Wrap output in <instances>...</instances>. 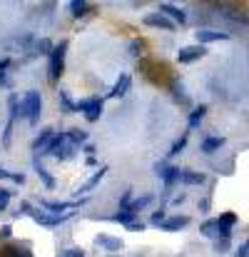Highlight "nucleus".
Listing matches in <instances>:
<instances>
[{"label":"nucleus","instance_id":"obj_17","mask_svg":"<svg viewBox=\"0 0 249 257\" xmlns=\"http://www.w3.org/2000/svg\"><path fill=\"white\" fill-rule=\"evenodd\" d=\"M33 168H35V172H38V177L43 180V185H45L48 190H53V187H55V177H53L50 172H48L45 168H43V163H40L38 158H33Z\"/></svg>","mask_w":249,"mask_h":257},{"label":"nucleus","instance_id":"obj_6","mask_svg":"<svg viewBox=\"0 0 249 257\" xmlns=\"http://www.w3.org/2000/svg\"><path fill=\"white\" fill-rule=\"evenodd\" d=\"M204 55H207V48H204V45H184V48H179L177 60H179L182 65H189V63L202 60Z\"/></svg>","mask_w":249,"mask_h":257},{"label":"nucleus","instance_id":"obj_1","mask_svg":"<svg viewBox=\"0 0 249 257\" xmlns=\"http://www.w3.org/2000/svg\"><path fill=\"white\" fill-rule=\"evenodd\" d=\"M18 115L25 117L28 122H38L40 115H43V97L38 90H28L23 97H20V105H18Z\"/></svg>","mask_w":249,"mask_h":257},{"label":"nucleus","instance_id":"obj_7","mask_svg":"<svg viewBox=\"0 0 249 257\" xmlns=\"http://www.w3.org/2000/svg\"><path fill=\"white\" fill-rule=\"evenodd\" d=\"M85 202H87V200H85V197H80V200H73V202H63V200H60V202H55V200H43L40 205H43L45 210H50L53 215H60V212L65 215V212H70V210L83 207Z\"/></svg>","mask_w":249,"mask_h":257},{"label":"nucleus","instance_id":"obj_22","mask_svg":"<svg viewBox=\"0 0 249 257\" xmlns=\"http://www.w3.org/2000/svg\"><path fill=\"white\" fill-rule=\"evenodd\" d=\"M222 145H224V138H204L202 153H204V155H212V153H217Z\"/></svg>","mask_w":249,"mask_h":257},{"label":"nucleus","instance_id":"obj_41","mask_svg":"<svg viewBox=\"0 0 249 257\" xmlns=\"http://www.w3.org/2000/svg\"><path fill=\"white\" fill-rule=\"evenodd\" d=\"M199 210H202V212H209V197H202V200H199Z\"/></svg>","mask_w":249,"mask_h":257},{"label":"nucleus","instance_id":"obj_19","mask_svg":"<svg viewBox=\"0 0 249 257\" xmlns=\"http://www.w3.org/2000/svg\"><path fill=\"white\" fill-rule=\"evenodd\" d=\"M105 175H107V168L102 165V168H100V170L95 172V175H92V177H90V180H87L85 185H80V190H78V192H90V190H95V187L100 185V180H102Z\"/></svg>","mask_w":249,"mask_h":257},{"label":"nucleus","instance_id":"obj_40","mask_svg":"<svg viewBox=\"0 0 249 257\" xmlns=\"http://www.w3.org/2000/svg\"><path fill=\"white\" fill-rule=\"evenodd\" d=\"M234 257H249V250L244 247V245H239V247L234 250Z\"/></svg>","mask_w":249,"mask_h":257},{"label":"nucleus","instance_id":"obj_25","mask_svg":"<svg viewBox=\"0 0 249 257\" xmlns=\"http://www.w3.org/2000/svg\"><path fill=\"white\" fill-rule=\"evenodd\" d=\"M207 115V105H199V107H194L192 110V115H189V127H197L199 122H202V117Z\"/></svg>","mask_w":249,"mask_h":257},{"label":"nucleus","instance_id":"obj_3","mask_svg":"<svg viewBox=\"0 0 249 257\" xmlns=\"http://www.w3.org/2000/svg\"><path fill=\"white\" fill-rule=\"evenodd\" d=\"M102 107H105L102 97H87V100L75 102V110H78V112H85V120H87V122H97L100 115H102Z\"/></svg>","mask_w":249,"mask_h":257},{"label":"nucleus","instance_id":"obj_29","mask_svg":"<svg viewBox=\"0 0 249 257\" xmlns=\"http://www.w3.org/2000/svg\"><path fill=\"white\" fill-rule=\"evenodd\" d=\"M132 192H135L132 187H127V190L122 192V197H120V210H127V207H130V202H132Z\"/></svg>","mask_w":249,"mask_h":257},{"label":"nucleus","instance_id":"obj_49","mask_svg":"<svg viewBox=\"0 0 249 257\" xmlns=\"http://www.w3.org/2000/svg\"><path fill=\"white\" fill-rule=\"evenodd\" d=\"M244 247H247V250H249V240H247V242H244Z\"/></svg>","mask_w":249,"mask_h":257},{"label":"nucleus","instance_id":"obj_2","mask_svg":"<svg viewBox=\"0 0 249 257\" xmlns=\"http://www.w3.org/2000/svg\"><path fill=\"white\" fill-rule=\"evenodd\" d=\"M199 232L204 237H209V240H229L232 237V227L222 225L219 220H204L199 225Z\"/></svg>","mask_w":249,"mask_h":257},{"label":"nucleus","instance_id":"obj_27","mask_svg":"<svg viewBox=\"0 0 249 257\" xmlns=\"http://www.w3.org/2000/svg\"><path fill=\"white\" fill-rule=\"evenodd\" d=\"M187 138H189V135L184 133L179 140H174V143H172V148H169V158H177V155L184 150V145H187Z\"/></svg>","mask_w":249,"mask_h":257},{"label":"nucleus","instance_id":"obj_37","mask_svg":"<svg viewBox=\"0 0 249 257\" xmlns=\"http://www.w3.org/2000/svg\"><path fill=\"white\" fill-rule=\"evenodd\" d=\"M10 180H13L15 185H25V175H23V172H13V175H10Z\"/></svg>","mask_w":249,"mask_h":257},{"label":"nucleus","instance_id":"obj_15","mask_svg":"<svg viewBox=\"0 0 249 257\" xmlns=\"http://www.w3.org/2000/svg\"><path fill=\"white\" fill-rule=\"evenodd\" d=\"M53 135H55V130L53 127H45V130H40L38 135H35V140H33V153H38V150H45L48 148V143L53 140Z\"/></svg>","mask_w":249,"mask_h":257},{"label":"nucleus","instance_id":"obj_46","mask_svg":"<svg viewBox=\"0 0 249 257\" xmlns=\"http://www.w3.org/2000/svg\"><path fill=\"white\" fill-rule=\"evenodd\" d=\"M85 153H90V155H92V153H95V145H90V143H85Z\"/></svg>","mask_w":249,"mask_h":257},{"label":"nucleus","instance_id":"obj_32","mask_svg":"<svg viewBox=\"0 0 249 257\" xmlns=\"http://www.w3.org/2000/svg\"><path fill=\"white\" fill-rule=\"evenodd\" d=\"M217 220H219L222 225H227V227H232V225L237 222V215H234V212H224V215H219Z\"/></svg>","mask_w":249,"mask_h":257},{"label":"nucleus","instance_id":"obj_13","mask_svg":"<svg viewBox=\"0 0 249 257\" xmlns=\"http://www.w3.org/2000/svg\"><path fill=\"white\" fill-rule=\"evenodd\" d=\"M68 145V138H65V133H60V135H53V140L48 143V148L43 150V155H50V158H58L60 155V150Z\"/></svg>","mask_w":249,"mask_h":257},{"label":"nucleus","instance_id":"obj_16","mask_svg":"<svg viewBox=\"0 0 249 257\" xmlns=\"http://www.w3.org/2000/svg\"><path fill=\"white\" fill-rule=\"evenodd\" d=\"M187 225H189V217H187V215H174V217H167L160 227L167 230V232H174V230H182V227H187Z\"/></svg>","mask_w":249,"mask_h":257},{"label":"nucleus","instance_id":"obj_28","mask_svg":"<svg viewBox=\"0 0 249 257\" xmlns=\"http://www.w3.org/2000/svg\"><path fill=\"white\" fill-rule=\"evenodd\" d=\"M165 220H167V212H165V207H160V210H155V212H152V217H150V225H157V227H160Z\"/></svg>","mask_w":249,"mask_h":257},{"label":"nucleus","instance_id":"obj_12","mask_svg":"<svg viewBox=\"0 0 249 257\" xmlns=\"http://www.w3.org/2000/svg\"><path fill=\"white\" fill-rule=\"evenodd\" d=\"M95 245H97V247H105L107 252H120V250L125 247V242H122L120 237H110V235H97V237H95Z\"/></svg>","mask_w":249,"mask_h":257},{"label":"nucleus","instance_id":"obj_44","mask_svg":"<svg viewBox=\"0 0 249 257\" xmlns=\"http://www.w3.org/2000/svg\"><path fill=\"white\" fill-rule=\"evenodd\" d=\"M8 65H10V60H3V63H0V75H5V70H8Z\"/></svg>","mask_w":249,"mask_h":257},{"label":"nucleus","instance_id":"obj_5","mask_svg":"<svg viewBox=\"0 0 249 257\" xmlns=\"http://www.w3.org/2000/svg\"><path fill=\"white\" fill-rule=\"evenodd\" d=\"M75 212H65V215H53V212H40V210H33L30 212V217L38 222V225H43V227H55V225H63V222H68L70 217H73Z\"/></svg>","mask_w":249,"mask_h":257},{"label":"nucleus","instance_id":"obj_8","mask_svg":"<svg viewBox=\"0 0 249 257\" xmlns=\"http://www.w3.org/2000/svg\"><path fill=\"white\" fill-rule=\"evenodd\" d=\"M155 175H157V177H162V182H165L167 190H169L174 182H179V168L167 165V163H155Z\"/></svg>","mask_w":249,"mask_h":257},{"label":"nucleus","instance_id":"obj_9","mask_svg":"<svg viewBox=\"0 0 249 257\" xmlns=\"http://www.w3.org/2000/svg\"><path fill=\"white\" fill-rule=\"evenodd\" d=\"M157 13H162L167 20H172V23H177V25H184V23H187V13H184L182 8L172 5V3H160V10H157Z\"/></svg>","mask_w":249,"mask_h":257},{"label":"nucleus","instance_id":"obj_26","mask_svg":"<svg viewBox=\"0 0 249 257\" xmlns=\"http://www.w3.org/2000/svg\"><path fill=\"white\" fill-rule=\"evenodd\" d=\"M70 10H73V15H75V18H83V15H87L90 5H87L85 0H73V3H70Z\"/></svg>","mask_w":249,"mask_h":257},{"label":"nucleus","instance_id":"obj_18","mask_svg":"<svg viewBox=\"0 0 249 257\" xmlns=\"http://www.w3.org/2000/svg\"><path fill=\"white\" fill-rule=\"evenodd\" d=\"M207 177L202 172H194V170H179V182L182 185H202Z\"/></svg>","mask_w":249,"mask_h":257},{"label":"nucleus","instance_id":"obj_34","mask_svg":"<svg viewBox=\"0 0 249 257\" xmlns=\"http://www.w3.org/2000/svg\"><path fill=\"white\" fill-rule=\"evenodd\" d=\"M60 102H63V105H65V107H68V110H70V112H73V110H75V102H73V100H70V97H68V92H60Z\"/></svg>","mask_w":249,"mask_h":257},{"label":"nucleus","instance_id":"obj_45","mask_svg":"<svg viewBox=\"0 0 249 257\" xmlns=\"http://www.w3.org/2000/svg\"><path fill=\"white\" fill-rule=\"evenodd\" d=\"M184 200H187V197H184V195H177V197H174V200H172V202H174V205H182V202H184Z\"/></svg>","mask_w":249,"mask_h":257},{"label":"nucleus","instance_id":"obj_35","mask_svg":"<svg viewBox=\"0 0 249 257\" xmlns=\"http://www.w3.org/2000/svg\"><path fill=\"white\" fill-rule=\"evenodd\" d=\"M58 257H85L83 250H78V247H73V250H65V252H60Z\"/></svg>","mask_w":249,"mask_h":257},{"label":"nucleus","instance_id":"obj_30","mask_svg":"<svg viewBox=\"0 0 249 257\" xmlns=\"http://www.w3.org/2000/svg\"><path fill=\"white\" fill-rule=\"evenodd\" d=\"M58 158H60V160H73V158H75V145H70V143H68V145L60 150V155H58Z\"/></svg>","mask_w":249,"mask_h":257},{"label":"nucleus","instance_id":"obj_38","mask_svg":"<svg viewBox=\"0 0 249 257\" xmlns=\"http://www.w3.org/2000/svg\"><path fill=\"white\" fill-rule=\"evenodd\" d=\"M18 212H20V215H30V212H33V205H30V202H20Z\"/></svg>","mask_w":249,"mask_h":257},{"label":"nucleus","instance_id":"obj_11","mask_svg":"<svg viewBox=\"0 0 249 257\" xmlns=\"http://www.w3.org/2000/svg\"><path fill=\"white\" fill-rule=\"evenodd\" d=\"M197 45H207V43H219V40H229V33H219V30H197Z\"/></svg>","mask_w":249,"mask_h":257},{"label":"nucleus","instance_id":"obj_43","mask_svg":"<svg viewBox=\"0 0 249 257\" xmlns=\"http://www.w3.org/2000/svg\"><path fill=\"white\" fill-rule=\"evenodd\" d=\"M10 175H13V172H10V170H5V168H0V180H10Z\"/></svg>","mask_w":249,"mask_h":257},{"label":"nucleus","instance_id":"obj_31","mask_svg":"<svg viewBox=\"0 0 249 257\" xmlns=\"http://www.w3.org/2000/svg\"><path fill=\"white\" fill-rule=\"evenodd\" d=\"M35 48H38V53H48V55H50L55 45H53L50 40H45V38H43V40H38V45H35Z\"/></svg>","mask_w":249,"mask_h":257},{"label":"nucleus","instance_id":"obj_39","mask_svg":"<svg viewBox=\"0 0 249 257\" xmlns=\"http://www.w3.org/2000/svg\"><path fill=\"white\" fill-rule=\"evenodd\" d=\"M10 235H13V227H10V225H3V227H0V237H3V240H8Z\"/></svg>","mask_w":249,"mask_h":257},{"label":"nucleus","instance_id":"obj_47","mask_svg":"<svg viewBox=\"0 0 249 257\" xmlns=\"http://www.w3.org/2000/svg\"><path fill=\"white\" fill-rule=\"evenodd\" d=\"M3 83H5V75H0V85H3Z\"/></svg>","mask_w":249,"mask_h":257},{"label":"nucleus","instance_id":"obj_36","mask_svg":"<svg viewBox=\"0 0 249 257\" xmlns=\"http://www.w3.org/2000/svg\"><path fill=\"white\" fill-rule=\"evenodd\" d=\"M10 197H13V192H10L8 187H0V202H3V205H8V200H10Z\"/></svg>","mask_w":249,"mask_h":257},{"label":"nucleus","instance_id":"obj_33","mask_svg":"<svg viewBox=\"0 0 249 257\" xmlns=\"http://www.w3.org/2000/svg\"><path fill=\"white\" fill-rule=\"evenodd\" d=\"M229 250V240H214V252H227Z\"/></svg>","mask_w":249,"mask_h":257},{"label":"nucleus","instance_id":"obj_4","mask_svg":"<svg viewBox=\"0 0 249 257\" xmlns=\"http://www.w3.org/2000/svg\"><path fill=\"white\" fill-rule=\"evenodd\" d=\"M65 53H68V43L65 40L53 48V53H50V80H58L63 75V70H65Z\"/></svg>","mask_w":249,"mask_h":257},{"label":"nucleus","instance_id":"obj_48","mask_svg":"<svg viewBox=\"0 0 249 257\" xmlns=\"http://www.w3.org/2000/svg\"><path fill=\"white\" fill-rule=\"evenodd\" d=\"M5 207H8V205H3V202H0V212H3V210H5Z\"/></svg>","mask_w":249,"mask_h":257},{"label":"nucleus","instance_id":"obj_10","mask_svg":"<svg viewBox=\"0 0 249 257\" xmlns=\"http://www.w3.org/2000/svg\"><path fill=\"white\" fill-rule=\"evenodd\" d=\"M142 23L147 25V28H157V30H174V23L172 20H167L162 13H150V15H145L142 18Z\"/></svg>","mask_w":249,"mask_h":257},{"label":"nucleus","instance_id":"obj_23","mask_svg":"<svg viewBox=\"0 0 249 257\" xmlns=\"http://www.w3.org/2000/svg\"><path fill=\"white\" fill-rule=\"evenodd\" d=\"M150 202H152V195H142V197H135V200L130 202V207H127V210H132V212L137 215V212H140V210H145Z\"/></svg>","mask_w":249,"mask_h":257},{"label":"nucleus","instance_id":"obj_21","mask_svg":"<svg viewBox=\"0 0 249 257\" xmlns=\"http://www.w3.org/2000/svg\"><path fill=\"white\" fill-rule=\"evenodd\" d=\"M65 138H68V143H70V145H75V148L87 143V133H85V130H80V127L68 130V133H65Z\"/></svg>","mask_w":249,"mask_h":257},{"label":"nucleus","instance_id":"obj_42","mask_svg":"<svg viewBox=\"0 0 249 257\" xmlns=\"http://www.w3.org/2000/svg\"><path fill=\"white\" fill-rule=\"evenodd\" d=\"M127 227H130V230H140V232H142V230H145V222H137V220H135V222H130Z\"/></svg>","mask_w":249,"mask_h":257},{"label":"nucleus","instance_id":"obj_24","mask_svg":"<svg viewBox=\"0 0 249 257\" xmlns=\"http://www.w3.org/2000/svg\"><path fill=\"white\" fill-rule=\"evenodd\" d=\"M110 220H112V222H120V225H130V222H135V212H132V210H120V212L112 215Z\"/></svg>","mask_w":249,"mask_h":257},{"label":"nucleus","instance_id":"obj_20","mask_svg":"<svg viewBox=\"0 0 249 257\" xmlns=\"http://www.w3.org/2000/svg\"><path fill=\"white\" fill-rule=\"evenodd\" d=\"M222 8H224V10H229L227 5H222ZM222 15H224L227 20H232V23H242V25H249V15L244 13V10H237V8H232L229 13H222Z\"/></svg>","mask_w":249,"mask_h":257},{"label":"nucleus","instance_id":"obj_14","mask_svg":"<svg viewBox=\"0 0 249 257\" xmlns=\"http://www.w3.org/2000/svg\"><path fill=\"white\" fill-rule=\"evenodd\" d=\"M130 85H132V78H130L127 73H122V75L117 78V83L112 85V90H110V97H112V100H120V97L130 90Z\"/></svg>","mask_w":249,"mask_h":257}]
</instances>
